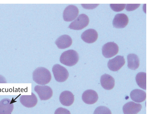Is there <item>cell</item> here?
Returning <instances> with one entry per match:
<instances>
[{"label": "cell", "instance_id": "cell-18", "mask_svg": "<svg viewBox=\"0 0 150 114\" xmlns=\"http://www.w3.org/2000/svg\"><path fill=\"white\" fill-rule=\"evenodd\" d=\"M130 97L133 101L137 103H142L146 100V94L142 90L135 89L131 92Z\"/></svg>", "mask_w": 150, "mask_h": 114}, {"label": "cell", "instance_id": "cell-14", "mask_svg": "<svg viewBox=\"0 0 150 114\" xmlns=\"http://www.w3.org/2000/svg\"><path fill=\"white\" fill-rule=\"evenodd\" d=\"M59 99L61 104L63 105L69 106L74 103L75 97L70 91H64L61 93Z\"/></svg>", "mask_w": 150, "mask_h": 114}, {"label": "cell", "instance_id": "cell-9", "mask_svg": "<svg viewBox=\"0 0 150 114\" xmlns=\"http://www.w3.org/2000/svg\"><path fill=\"white\" fill-rule=\"evenodd\" d=\"M21 103L27 108H32L36 105L38 102L37 96L33 93L31 95H23L21 96L20 99Z\"/></svg>", "mask_w": 150, "mask_h": 114}, {"label": "cell", "instance_id": "cell-22", "mask_svg": "<svg viewBox=\"0 0 150 114\" xmlns=\"http://www.w3.org/2000/svg\"><path fill=\"white\" fill-rule=\"evenodd\" d=\"M111 9L115 12H120L125 8V4H111L110 5Z\"/></svg>", "mask_w": 150, "mask_h": 114}, {"label": "cell", "instance_id": "cell-24", "mask_svg": "<svg viewBox=\"0 0 150 114\" xmlns=\"http://www.w3.org/2000/svg\"><path fill=\"white\" fill-rule=\"evenodd\" d=\"M54 114H71V113L67 109L60 107L56 110Z\"/></svg>", "mask_w": 150, "mask_h": 114}, {"label": "cell", "instance_id": "cell-19", "mask_svg": "<svg viewBox=\"0 0 150 114\" xmlns=\"http://www.w3.org/2000/svg\"><path fill=\"white\" fill-rule=\"evenodd\" d=\"M128 59V67L133 70H135L139 67L140 65V60L139 57L134 54H129L127 57Z\"/></svg>", "mask_w": 150, "mask_h": 114}, {"label": "cell", "instance_id": "cell-10", "mask_svg": "<svg viewBox=\"0 0 150 114\" xmlns=\"http://www.w3.org/2000/svg\"><path fill=\"white\" fill-rule=\"evenodd\" d=\"M129 23L128 17L125 14H118L115 15L113 20L114 27L121 29L125 27Z\"/></svg>", "mask_w": 150, "mask_h": 114}, {"label": "cell", "instance_id": "cell-8", "mask_svg": "<svg viewBox=\"0 0 150 114\" xmlns=\"http://www.w3.org/2000/svg\"><path fill=\"white\" fill-rule=\"evenodd\" d=\"M125 63L124 57L118 56L113 59L110 60L108 63V67L111 71H117L120 70Z\"/></svg>", "mask_w": 150, "mask_h": 114}, {"label": "cell", "instance_id": "cell-5", "mask_svg": "<svg viewBox=\"0 0 150 114\" xmlns=\"http://www.w3.org/2000/svg\"><path fill=\"white\" fill-rule=\"evenodd\" d=\"M34 91L38 94L41 100H48L53 96L52 90L49 86L37 85L34 87Z\"/></svg>", "mask_w": 150, "mask_h": 114}, {"label": "cell", "instance_id": "cell-12", "mask_svg": "<svg viewBox=\"0 0 150 114\" xmlns=\"http://www.w3.org/2000/svg\"><path fill=\"white\" fill-rule=\"evenodd\" d=\"M81 37L82 40L86 43H94L98 39V33L96 30L93 29H89L82 34Z\"/></svg>", "mask_w": 150, "mask_h": 114}, {"label": "cell", "instance_id": "cell-23", "mask_svg": "<svg viewBox=\"0 0 150 114\" xmlns=\"http://www.w3.org/2000/svg\"><path fill=\"white\" fill-rule=\"evenodd\" d=\"M140 5V4H128L126 6V10L128 11H133L136 10Z\"/></svg>", "mask_w": 150, "mask_h": 114}, {"label": "cell", "instance_id": "cell-15", "mask_svg": "<svg viewBox=\"0 0 150 114\" xmlns=\"http://www.w3.org/2000/svg\"><path fill=\"white\" fill-rule=\"evenodd\" d=\"M14 106L11 101L5 99L0 101V114H11Z\"/></svg>", "mask_w": 150, "mask_h": 114}, {"label": "cell", "instance_id": "cell-3", "mask_svg": "<svg viewBox=\"0 0 150 114\" xmlns=\"http://www.w3.org/2000/svg\"><path fill=\"white\" fill-rule=\"evenodd\" d=\"M52 72L57 82L66 81L69 76V73L65 67L59 64H55L52 68Z\"/></svg>", "mask_w": 150, "mask_h": 114}, {"label": "cell", "instance_id": "cell-20", "mask_svg": "<svg viewBox=\"0 0 150 114\" xmlns=\"http://www.w3.org/2000/svg\"><path fill=\"white\" fill-rule=\"evenodd\" d=\"M136 81L138 85L143 89H146V72L139 73L136 76Z\"/></svg>", "mask_w": 150, "mask_h": 114}, {"label": "cell", "instance_id": "cell-26", "mask_svg": "<svg viewBox=\"0 0 150 114\" xmlns=\"http://www.w3.org/2000/svg\"><path fill=\"white\" fill-rule=\"evenodd\" d=\"M7 82L4 77L0 75V83H6Z\"/></svg>", "mask_w": 150, "mask_h": 114}, {"label": "cell", "instance_id": "cell-25", "mask_svg": "<svg viewBox=\"0 0 150 114\" xmlns=\"http://www.w3.org/2000/svg\"><path fill=\"white\" fill-rule=\"evenodd\" d=\"M99 4H81L82 6L85 9H88V10H93L95 8L97 7L99 5Z\"/></svg>", "mask_w": 150, "mask_h": 114}, {"label": "cell", "instance_id": "cell-16", "mask_svg": "<svg viewBox=\"0 0 150 114\" xmlns=\"http://www.w3.org/2000/svg\"><path fill=\"white\" fill-rule=\"evenodd\" d=\"M55 43L58 48L64 49L71 46L72 44V40L69 36L64 35L59 37L55 41Z\"/></svg>", "mask_w": 150, "mask_h": 114}, {"label": "cell", "instance_id": "cell-13", "mask_svg": "<svg viewBox=\"0 0 150 114\" xmlns=\"http://www.w3.org/2000/svg\"><path fill=\"white\" fill-rule=\"evenodd\" d=\"M82 99L86 104H94L98 100V94L94 90H88L83 92L82 95Z\"/></svg>", "mask_w": 150, "mask_h": 114}, {"label": "cell", "instance_id": "cell-11", "mask_svg": "<svg viewBox=\"0 0 150 114\" xmlns=\"http://www.w3.org/2000/svg\"><path fill=\"white\" fill-rule=\"evenodd\" d=\"M142 108L141 104L129 102L123 106V110L124 114H137L140 112Z\"/></svg>", "mask_w": 150, "mask_h": 114}, {"label": "cell", "instance_id": "cell-4", "mask_svg": "<svg viewBox=\"0 0 150 114\" xmlns=\"http://www.w3.org/2000/svg\"><path fill=\"white\" fill-rule=\"evenodd\" d=\"M89 22V18L87 15L80 14L76 19L70 23L69 28L74 30H81L87 27Z\"/></svg>", "mask_w": 150, "mask_h": 114}, {"label": "cell", "instance_id": "cell-2", "mask_svg": "<svg viewBox=\"0 0 150 114\" xmlns=\"http://www.w3.org/2000/svg\"><path fill=\"white\" fill-rule=\"evenodd\" d=\"M79 59L78 53L75 50H69L64 51L62 54L60 62L65 65L72 67L78 63Z\"/></svg>", "mask_w": 150, "mask_h": 114}, {"label": "cell", "instance_id": "cell-7", "mask_svg": "<svg viewBox=\"0 0 150 114\" xmlns=\"http://www.w3.org/2000/svg\"><path fill=\"white\" fill-rule=\"evenodd\" d=\"M79 9L76 6L70 5L65 9L63 14V19L66 22H71L77 18Z\"/></svg>", "mask_w": 150, "mask_h": 114}, {"label": "cell", "instance_id": "cell-1", "mask_svg": "<svg viewBox=\"0 0 150 114\" xmlns=\"http://www.w3.org/2000/svg\"><path fill=\"white\" fill-rule=\"evenodd\" d=\"M33 80L41 85H45L50 83L52 79L51 73L49 70L44 67H38L33 74Z\"/></svg>", "mask_w": 150, "mask_h": 114}, {"label": "cell", "instance_id": "cell-21", "mask_svg": "<svg viewBox=\"0 0 150 114\" xmlns=\"http://www.w3.org/2000/svg\"><path fill=\"white\" fill-rule=\"evenodd\" d=\"M93 114H112V113L111 110L107 107L100 106L95 109Z\"/></svg>", "mask_w": 150, "mask_h": 114}, {"label": "cell", "instance_id": "cell-17", "mask_svg": "<svg viewBox=\"0 0 150 114\" xmlns=\"http://www.w3.org/2000/svg\"><path fill=\"white\" fill-rule=\"evenodd\" d=\"M102 87L107 90L112 89L115 85V80L111 75L107 74L102 75L100 78Z\"/></svg>", "mask_w": 150, "mask_h": 114}, {"label": "cell", "instance_id": "cell-6", "mask_svg": "<svg viewBox=\"0 0 150 114\" xmlns=\"http://www.w3.org/2000/svg\"><path fill=\"white\" fill-rule=\"evenodd\" d=\"M118 45L114 42H109L103 45L102 48L103 55L105 58H109L116 55L119 52Z\"/></svg>", "mask_w": 150, "mask_h": 114}]
</instances>
